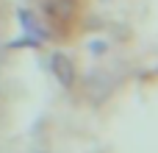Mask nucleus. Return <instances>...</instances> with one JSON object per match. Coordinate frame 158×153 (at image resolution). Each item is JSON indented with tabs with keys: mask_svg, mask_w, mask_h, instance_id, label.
<instances>
[{
	"mask_svg": "<svg viewBox=\"0 0 158 153\" xmlns=\"http://www.w3.org/2000/svg\"><path fill=\"white\" fill-rule=\"evenodd\" d=\"M42 8L50 20L56 22H67L75 11V0H42Z\"/></svg>",
	"mask_w": 158,
	"mask_h": 153,
	"instance_id": "obj_2",
	"label": "nucleus"
},
{
	"mask_svg": "<svg viewBox=\"0 0 158 153\" xmlns=\"http://www.w3.org/2000/svg\"><path fill=\"white\" fill-rule=\"evenodd\" d=\"M50 70H53L56 81L61 86H72L75 84V64H72V59L67 53H53L50 56Z\"/></svg>",
	"mask_w": 158,
	"mask_h": 153,
	"instance_id": "obj_1",
	"label": "nucleus"
}]
</instances>
